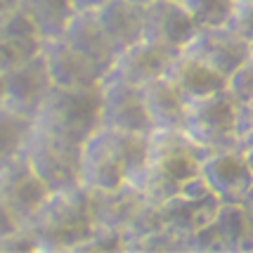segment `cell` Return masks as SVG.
I'll return each instance as SVG.
<instances>
[{
	"label": "cell",
	"instance_id": "6da1fadb",
	"mask_svg": "<svg viewBox=\"0 0 253 253\" xmlns=\"http://www.w3.org/2000/svg\"><path fill=\"white\" fill-rule=\"evenodd\" d=\"M149 152V135L121 132L99 126L81 144V185L85 189H114L140 177Z\"/></svg>",
	"mask_w": 253,
	"mask_h": 253
},
{
	"label": "cell",
	"instance_id": "7a4b0ae2",
	"mask_svg": "<svg viewBox=\"0 0 253 253\" xmlns=\"http://www.w3.org/2000/svg\"><path fill=\"white\" fill-rule=\"evenodd\" d=\"M201 159L204 156L182 130H152L147 164L135 180V187L144 201L161 206L189 177L197 175Z\"/></svg>",
	"mask_w": 253,
	"mask_h": 253
},
{
	"label": "cell",
	"instance_id": "3957f363",
	"mask_svg": "<svg viewBox=\"0 0 253 253\" xmlns=\"http://www.w3.org/2000/svg\"><path fill=\"white\" fill-rule=\"evenodd\" d=\"M92 227L90 192L83 185L50 192L26 225L38 251H74Z\"/></svg>",
	"mask_w": 253,
	"mask_h": 253
},
{
	"label": "cell",
	"instance_id": "277c9868",
	"mask_svg": "<svg viewBox=\"0 0 253 253\" xmlns=\"http://www.w3.org/2000/svg\"><path fill=\"white\" fill-rule=\"evenodd\" d=\"M33 126L83 144L102 126V97L99 85L92 88H64L55 85L47 90Z\"/></svg>",
	"mask_w": 253,
	"mask_h": 253
},
{
	"label": "cell",
	"instance_id": "5b68a950",
	"mask_svg": "<svg viewBox=\"0 0 253 253\" xmlns=\"http://www.w3.org/2000/svg\"><path fill=\"white\" fill-rule=\"evenodd\" d=\"M180 130L187 135L201 156L237 147V99L227 88L211 95L187 99L185 121Z\"/></svg>",
	"mask_w": 253,
	"mask_h": 253
},
{
	"label": "cell",
	"instance_id": "8992f818",
	"mask_svg": "<svg viewBox=\"0 0 253 253\" xmlns=\"http://www.w3.org/2000/svg\"><path fill=\"white\" fill-rule=\"evenodd\" d=\"M22 156L50 192L81 185V144L57 137L52 132L31 128Z\"/></svg>",
	"mask_w": 253,
	"mask_h": 253
},
{
	"label": "cell",
	"instance_id": "52a82bcc",
	"mask_svg": "<svg viewBox=\"0 0 253 253\" xmlns=\"http://www.w3.org/2000/svg\"><path fill=\"white\" fill-rule=\"evenodd\" d=\"M209 69L218 71L225 81L251 57V43L242 38L230 24L222 26H197L194 36L180 50Z\"/></svg>",
	"mask_w": 253,
	"mask_h": 253
},
{
	"label": "cell",
	"instance_id": "ba28073f",
	"mask_svg": "<svg viewBox=\"0 0 253 253\" xmlns=\"http://www.w3.org/2000/svg\"><path fill=\"white\" fill-rule=\"evenodd\" d=\"M102 97V126L121 132H140L149 135L152 121L144 109V99L140 85L109 71L99 83Z\"/></svg>",
	"mask_w": 253,
	"mask_h": 253
},
{
	"label": "cell",
	"instance_id": "9c48e42d",
	"mask_svg": "<svg viewBox=\"0 0 253 253\" xmlns=\"http://www.w3.org/2000/svg\"><path fill=\"white\" fill-rule=\"evenodd\" d=\"M218 206H220V199L213 194V189L206 185V180L199 173L189 177L166 204H161L168 230L175 232L182 239L206 227L213 220Z\"/></svg>",
	"mask_w": 253,
	"mask_h": 253
},
{
	"label": "cell",
	"instance_id": "30bf717a",
	"mask_svg": "<svg viewBox=\"0 0 253 253\" xmlns=\"http://www.w3.org/2000/svg\"><path fill=\"white\" fill-rule=\"evenodd\" d=\"M47 194H50L47 185L36 175V170L24 156H17L5 166H0V204L24 227L31 222Z\"/></svg>",
	"mask_w": 253,
	"mask_h": 253
},
{
	"label": "cell",
	"instance_id": "8fae6325",
	"mask_svg": "<svg viewBox=\"0 0 253 253\" xmlns=\"http://www.w3.org/2000/svg\"><path fill=\"white\" fill-rule=\"evenodd\" d=\"M197 31L182 0H149L142 5V38L149 43L180 52Z\"/></svg>",
	"mask_w": 253,
	"mask_h": 253
},
{
	"label": "cell",
	"instance_id": "7c38bea8",
	"mask_svg": "<svg viewBox=\"0 0 253 253\" xmlns=\"http://www.w3.org/2000/svg\"><path fill=\"white\" fill-rule=\"evenodd\" d=\"M43 55L50 78L55 85H64V88H92L99 85L102 78L109 71L102 69L97 62H92L88 55L78 52L74 45H69L62 38H47L43 43Z\"/></svg>",
	"mask_w": 253,
	"mask_h": 253
},
{
	"label": "cell",
	"instance_id": "4fadbf2b",
	"mask_svg": "<svg viewBox=\"0 0 253 253\" xmlns=\"http://www.w3.org/2000/svg\"><path fill=\"white\" fill-rule=\"evenodd\" d=\"M52 88V78L47 71L43 55L14 66L5 74V102L2 107H10L17 114H24L29 119H36V114L43 104L47 90Z\"/></svg>",
	"mask_w": 253,
	"mask_h": 253
},
{
	"label": "cell",
	"instance_id": "5bb4252c",
	"mask_svg": "<svg viewBox=\"0 0 253 253\" xmlns=\"http://www.w3.org/2000/svg\"><path fill=\"white\" fill-rule=\"evenodd\" d=\"M199 175L220 201H242L253 182L251 168L237 147L204 156L199 164Z\"/></svg>",
	"mask_w": 253,
	"mask_h": 253
},
{
	"label": "cell",
	"instance_id": "9a60e30c",
	"mask_svg": "<svg viewBox=\"0 0 253 253\" xmlns=\"http://www.w3.org/2000/svg\"><path fill=\"white\" fill-rule=\"evenodd\" d=\"M43 43L45 38L22 7L5 12L0 17V74H7L14 66L41 55Z\"/></svg>",
	"mask_w": 253,
	"mask_h": 253
},
{
	"label": "cell",
	"instance_id": "2e32d148",
	"mask_svg": "<svg viewBox=\"0 0 253 253\" xmlns=\"http://www.w3.org/2000/svg\"><path fill=\"white\" fill-rule=\"evenodd\" d=\"M90 192V218L95 227L123 232L135 211L142 206L144 197L132 182H123L114 189H88Z\"/></svg>",
	"mask_w": 253,
	"mask_h": 253
},
{
	"label": "cell",
	"instance_id": "e0dca14e",
	"mask_svg": "<svg viewBox=\"0 0 253 253\" xmlns=\"http://www.w3.org/2000/svg\"><path fill=\"white\" fill-rule=\"evenodd\" d=\"M177 52H170L166 47L149 43V41H137V43L123 47L114 59L111 71L119 74L121 78L130 81L135 85H144L154 78H161L166 74L168 64L173 62Z\"/></svg>",
	"mask_w": 253,
	"mask_h": 253
},
{
	"label": "cell",
	"instance_id": "ac0fdd59",
	"mask_svg": "<svg viewBox=\"0 0 253 253\" xmlns=\"http://www.w3.org/2000/svg\"><path fill=\"white\" fill-rule=\"evenodd\" d=\"M144 109L152 121V130H180L185 121L187 99L166 76L140 85Z\"/></svg>",
	"mask_w": 253,
	"mask_h": 253
},
{
	"label": "cell",
	"instance_id": "d6986e66",
	"mask_svg": "<svg viewBox=\"0 0 253 253\" xmlns=\"http://www.w3.org/2000/svg\"><path fill=\"white\" fill-rule=\"evenodd\" d=\"M69 45H74L78 52L88 55L92 62H97L102 69L111 71L114 59H116V50L107 33L102 31L95 12H74V17L69 19L64 33H62Z\"/></svg>",
	"mask_w": 253,
	"mask_h": 253
},
{
	"label": "cell",
	"instance_id": "ffe728a7",
	"mask_svg": "<svg viewBox=\"0 0 253 253\" xmlns=\"http://www.w3.org/2000/svg\"><path fill=\"white\" fill-rule=\"evenodd\" d=\"M99 26L111 41L116 55L123 47L142 41V5L132 0H107L97 12Z\"/></svg>",
	"mask_w": 253,
	"mask_h": 253
},
{
	"label": "cell",
	"instance_id": "44dd1931",
	"mask_svg": "<svg viewBox=\"0 0 253 253\" xmlns=\"http://www.w3.org/2000/svg\"><path fill=\"white\" fill-rule=\"evenodd\" d=\"M164 76L185 95V99H197L204 97V95H211L215 90L225 88V83H227L218 71H213L206 64L187 57L185 52H177L173 57V62L168 64Z\"/></svg>",
	"mask_w": 253,
	"mask_h": 253
},
{
	"label": "cell",
	"instance_id": "7402d4cb",
	"mask_svg": "<svg viewBox=\"0 0 253 253\" xmlns=\"http://www.w3.org/2000/svg\"><path fill=\"white\" fill-rule=\"evenodd\" d=\"M213 225L222 237L225 251H253V222L242 201H220Z\"/></svg>",
	"mask_w": 253,
	"mask_h": 253
},
{
	"label": "cell",
	"instance_id": "603a6c76",
	"mask_svg": "<svg viewBox=\"0 0 253 253\" xmlns=\"http://www.w3.org/2000/svg\"><path fill=\"white\" fill-rule=\"evenodd\" d=\"M19 7L36 24L45 41L62 36L69 19L74 17V7L69 0H19Z\"/></svg>",
	"mask_w": 253,
	"mask_h": 253
},
{
	"label": "cell",
	"instance_id": "cb8c5ba5",
	"mask_svg": "<svg viewBox=\"0 0 253 253\" xmlns=\"http://www.w3.org/2000/svg\"><path fill=\"white\" fill-rule=\"evenodd\" d=\"M31 128L33 119L12 111L10 107H0V166L22 156Z\"/></svg>",
	"mask_w": 253,
	"mask_h": 253
},
{
	"label": "cell",
	"instance_id": "d4e9b609",
	"mask_svg": "<svg viewBox=\"0 0 253 253\" xmlns=\"http://www.w3.org/2000/svg\"><path fill=\"white\" fill-rule=\"evenodd\" d=\"M197 26H222L230 22L234 0H182Z\"/></svg>",
	"mask_w": 253,
	"mask_h": 253
},
{
	"label": "cell",
	"instance_id": "484cf974",
	"mask_svg": "<svg viewBox=\"0 0 253 253\" xmlns=\"http://www.w3.org/2000/svg\"><path fill=\"white\" fill-rule=\"evenodd\" d=\"M123 244H126L123 232L107 230V227H92V232L74 251H123Z\"/></svg>",
	"mask_w": 253,
	"mask_h": 253
},
{
	"label": "cell",
	"instance_id": "4316f807",
	"mask_svg": "<svg viewBox=\"0 0 253 253\" xmlns=\"http://www.w3.org/2000/svg\"><path fill=\"white\" fill-rule=\"evenodd\" d=\"M185 251H225V244H222V237L218 234L213 220L197 230L194 234H189L185 239Z\"/></svg>",
	"mask_w": 253,
	"mask_h": 253
},
{
	"label": "cell",
	"instance_id": "83f0119b",
	"mask_svg": "<svg viewBox=\"0 0 253 253\" xmlns=\"http://www.w3.org/2000/svg\"><path fill=\"white\" fill-rule=\"evenodd\" d=\"M227 24H230L242 38H246L249 43H253V0L234 2V10H232V17Z\"/></svg>",
	"mask_w": 253,
	"mask_h": 253
},
{
	"label": "cell",
	"instance_id": "f1b7e54d",
	"mask_svg": "<svg viewBox=\"0 0 253 253\" xmlns=\"http://www.w3.org/2000/svg\"><path fill=\"white\" fill-rule=\"evenodd\" d=\"M237 135H253V99L237 102Z\"/></svg>",
	"mask_w": 253,
	"mask_h": 253
},
{
	"label": "cell",
	"instance_id": "f546056e",
	"mask_svg": "<svg viewBox=\"0 0 253 253\" xmlns=\"http://www.w3.org/2000/svg\"><path fill=\"white\" fill-rule=\"evenodd\" d=\"M74 12H97L107 0H69Z\"/></svg>",
	"mask_w": 253,
	"mask_h": 253
},
{
	"label": "cell",
	"instance_id": "4dcf8cb0",
	"mask_svg": "<svg viewBox=\"0 0 253 253\" xmlns=\"http://www.w3.org/2000/svg\"><path fill=\"white\" fill-rule=\"evenodd\" d=\"M14 7H19V0H0V17H2L5 12L14 10Z\"/></svg>",
	"mask_w": 253,
	"mask_h": 253
},
{
	"label": "cell",
	"instance_id": "1f68e13d",
	"mask_svg": "<svg viewBox=\"0 0 253 253\" xmlns=\"http://www.w3.org/2000/svg\"><path fill=\"white\" fill-rule=\"evenodd\" d=\"M242 204H244V206H246V209H249V211H251V213H253V182H251V187H249V192L244 194Z\"/></svg>",
	"mask_w": 253,
	"mask_h": 253
},
{
	"label": "cell",
	"instance_id": "d6a6232c",
	"mask_svg": "<svg viewBox=\"0 0 253 253\" xmlns=\"http://www.w3.org/2000/svg\"><path fill=\"white\" fill-rule=\"evenodd\" d=\"M132 2H137V5H144V2H149V0H132Z\"/></svg>",
	"mask_w": 253,
	"mask_h": 253
},
{
	"label": "cell",
	"instance_id": "836d02e7",
	"mask_svg": "<svg viewBox=\"0 0 253 253\" xmlns=\"http://www.w3.org/2000/svg\"><path fill=\"white\" fill-rule=\"evenodd\" d=\"M251 55H253V43H251Z\"/></svg>",
	"mask_w": 253,
	"mask_h": 253
},
{
	"label": "cell",
	"instance_id": "e575fe53",
	"mask_svg": "<svg viewBox=\"0 0 253 253\" xmlns=\"http://www.w3.org/2000/svg\"><path fill=\"white\" fill-rule=\"evenodd\" d=\"M234 2H244V0H234Z\"/></svg>",
	"mask_w": 253,
	"mask_h": 253
}]
</instances>
